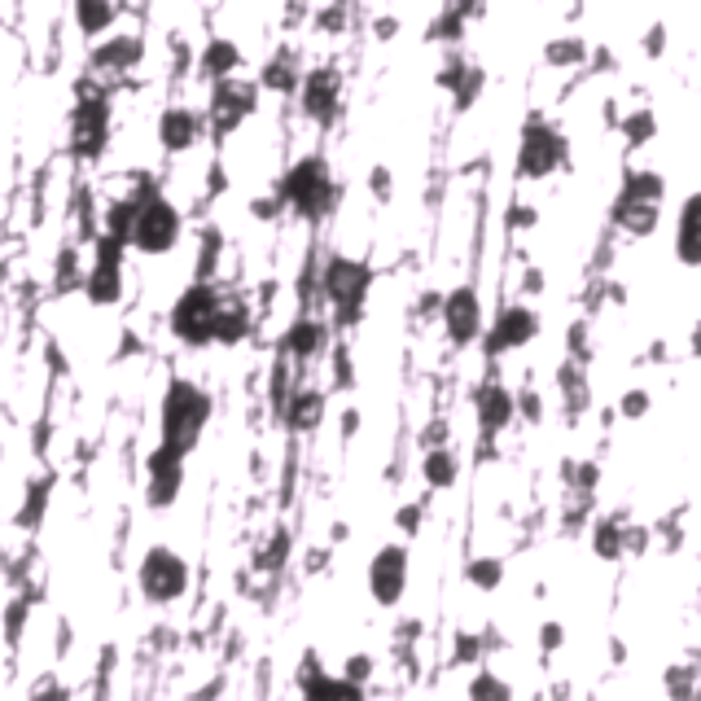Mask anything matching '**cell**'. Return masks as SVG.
Here are the masks:
<instances>
[{
  "label": "cell",
  "instance_id": "obj_14",
  "mask_svg": "<svg viewBox=\"0 0 701 701\" xmlns=\"http://www.w3.org/2000/svg\"><path fill=\"white\" fill-rule=\"evenodd\" d=\"M535 338H540V312L526 307V303H509L491 316L483 347H487V355H509V350L531 347Z\"/></svg>",
  "mask_w": 701,
  "mask_h": 701
},
{
  "label": "cell",
  "instance_id": "obj_15",
  "mask_svg": "<svg viewBox=\"0 0 701 701\" xmlns=\"http://www.w3.org/2000/svg\"><path fill=\"white\" fill-rule=\"evenodd\" d=\"M154 137L162 154H189L198 140L207 137V115H198L194 106H162L158 124H154Z\"/></svg>",
  "mask_w": 701,
  "mask_h": 701
},
{
  "label": "cell",
  "instance_id": "obj_61",
  "mask_svg": "<svg viewBox=\"0 0 701 701\" xmlns=\"http://www.w3.org/2000/svg\"><path fill=\"white\" fill-rule=\"evenodd\" d=\"M522 285H526L531 294H540V289H544V273H540V268H531V273H526V280H522Z\"/></svg>",
  "mask_w": 701,
  "mask_h": 701
},
{
  "label": "cell",
  "instance_id": "obj_52",
  "mask_svg": "<svg viewBox=\"0 0 701 701\" xmlns=\"http://www.w3.org/2000/svg\"><path fill=\"white\" fill-rule=\"evenodd\" d=\"M219 228H207L203 233V268H198V277H207L210 280V268H215V259H219Z\"/></svg>",
  "mask_w": 701,
  "mask_h": 701
},
{
  "label": "cell",
  "instance_id": "obj_17",
  "mask_svg": "<svg viewBox=\"0 0 701 701\" xmlns=\"http://www.w3.org/2000/svg\"><path fill=\"white\" fill-rule=\"evenodd\" d=\"M145 58V40L132 31H119V36H101L92 40V53H88V67L97 75H128L140 67Z\"/></svg>",
  "mask_w": 701,
  "mask_h": 701
},
{
  "label": "cell",
  "instance_id": "obj_7",
  "mask_svg": "<svg viewBox=\"0 0 701 701\" xmlns=\"http://www.w3.org/2000/svg\"><path fill=\"white\" fill-rule=\"evenodd\" d=\"M189 583H194V570L176 549H167V544L145 549L137 565V588L149 605H176L189 592Z\"/></svg>",
  "mask_w": 701,
  "mask_h": 701
},
{
  "label": "cell",
  "instance_id": "obj_25",
  "mask_svg": "<svg viewBox=\"0 0 701 701\" xmlns=\"http://www.w3.org/2000/svg\"><path fill=\"white\" fill-rule=\"evenodd\" d=\"M298 83H303V67L289 49H277L264 67H259V88L273 92V97H298Z\"/></svg>",
  "mask_w": 701,
  "mask_h": 701
},
{
  "label": "cell",
  "instance_id": "obj_10",
  "mask_svg": "<svg viewBox=\"0 0 701 701\" xmlns=\"http://www.w3.org/2000/svg\"><path fill=\"white\" fill-rule=\"evenodd\" d=\"M438 320H443V334H447V343L456 350L483 343V334H487V307H483L478 285L465 280V285L447 289L438 298Z\"/></svg>",
  "mask_w": 701,
  "mask_h": 701
},
{
  "label": "cell",
  "instance_id": "obj_32",
  "mask_svg": "<svg viewBox=\"0 0 701 701\" xmlns=\"http://www.w3.org/2000/svg\"><path fill=\"white\" fill-rule=\"evenodd\" d=\"M298 684H303V693H307V698H364V689H359V684H350L347 675H338V680H334V675H325V671H312V675H303V680H298Z\"/></svg>",
  "mask_w": 701,
  "mask_h": 701
},
{
  "label": "cell",
  "instance_id": "obj_46",
  "mask_svg": "<svg viewBox=\"0 0 701 701\" xmlns=\"http://www.w3.org/2000/svg\"><path fill=\"white\" fill-rule=\"evenodd\" d=\"M373 671H377V662H373L368 653H350L347 667H343V675H347L350 684H359V689H364V684L373 680Z\"/></svg>",
  "mask_w": 701,
  "mask_h": 701
},
{
  "label": "cell",
  "instance_id": "obj_29",
  "mask_svg": "<svg viewBox=\"0 0 701 701\" xmlns=\"http://www.w3.org/2000/svg\"><path fill=\"white\" fill-rule=\"evenodd\" d=\"M557 386H561V399H565V413H588L592 404V391H588V373H583V359H565L557 368Z\"/></svg>",
  "mask_w": 701,
  "mask_h": 701
},
{
  "label": "cell",
  "instance_id": "obj_28",
  "mask_svg": "<svg viewBox=\"0 0 701 701\" xmlns=\"http://www.w3.org/2000/svg\"><path fill=\"white\" fill-rule=\"evenodd\" d=\"M588 58H592V45L583 36H553L544 45V67L549 70H579L588 67Z\"/></svg>",
  "mask_w": 701,
  "mask_h": 701
},
{
  "label": "cell",
  "instance_id": "obj_44",
  "mask_svg": "<svg viewBox=\"0 0 701 701\" xmlns=\"http://www.w3.org/2000/svg\"><path fill=\"white\" fill-rule=\"evenodd\" d=\"M565 478L574 483V491H596V483H601V465H596V461H583V465H565Z\"/></svg>",
  "mask_w": 701,
  "mask_h": 701
},
{
  "label": "cell",
  "instance_id": "obj_23",
  "mask_svg": "<svg viewBox=\"0 0 701 701\" xmlns=\"http://www.w3.org/2000/svg\"><path fill=\"white\" fill-rule=\"evenodd\" d=\"M325 421V391L316 386H298L289 399H285V425L294 434H316Z\"/></svg>",
  "mask_w": 701,
  "mask_h": 701
},
{
  "label": "cell",
  "instance_id": "obj_12",
  "mask_svg": "<svg viewBox=\"0 0 701 701\" xmlns=\"http://www.w3.org/2000/svg\"><path fill=\"white\" fill-rule=\"evenodd\" d=\"M408 574H413L408 549H404V544H382V549L373 553V561H368V574H364L373 605L395 610V605L404 601V592H408Z\"/></svg>",
  "mask_w": 701,
  "mask_h": 701
},
{
  "label": "cell",
  "instance_id": "obj_38",
  "mask_svg": "<svg viewBox=\"0 0 701 701\" xmlns=\"http://www.w3.org/2000/svg\"><path fill=\"white\" fill-rule=\"evenodd\" d=\"M137 194L132 198H119V203H110L106 210V233H115V237H124V241H132V224H137Z\"/></svg>",
  "mask_w": 701,
  "mask_h": 701
},
{
  "label": "cell",
  "instance_id": "obj_35",
  "mask_svg": "<svg viewBox=\"0 0 701 701\" xmlns=\"http://www.w3.org/2000/svg\"><path fill=\"white\" fill-rule=\"evenodd\" d=\"M465 583L478 592H495L504 583V561L500 557H474L465 561Z\"/></svg>",
  "mask_w": 701,
  "mask_h": 701
},
{
  "label": "cell",
  "instance_id": "obj_45",
  "mask_svg": "<svg viewBox=\"0 0 701 701\" xmlns=\"http://www.w3.org/2000/svg\"><path fill=\"white\" fill-rule=\"evenodd\" d=\"M517 421H531V425H540V421H544V399H540V391H535V386L517 391Z\"/></svg>",
  "mask_w": 701,
  "mask_h": 701
},
{
  "label": "cell",
  "instance_id": "obj_43",
  "mask_svg": "<svg viewBox=\"0 0 701 701\" xmlns=\"http://www.w3.org/2000/svg\"><path fill=\"white\" fill-rule=\"evenodd\" d=\"M421 526H425V509H421V504H399V509H395V531H399V535L417 540Z\"/></svg>",
  "mask_w": 701,
  "mask_h": 701
},
{
  "label": "cell",
  "instance_id": "obj_16",
  "mask_svg": "<svg viewBox=\"0 0 701 701\" xmlns=\"http://www.w3.org/2000/svg\"><path fill=\"white\" fill-rule=\"evenodd\" d=\"M474 413H478V438H483V443H495V438L517 421V395H513L509 386H500V382H487V386H478V395H474Z\"/></svg>",
  "mask_w": 701,
  "mask_h": 701
},
{
  "label": "cell",
  "instance_id": "obj_51",
  "mask_svg": "<svg viewBox=\"0 0 701 701\" xmlns=\"http://www.w3.org/2000/svg\"><path fill=\"white\" fill-rule=\"evenodd\" d=\"M640 49H644V58H653V62H658V58L667 53V27H662V22H653V27L644 31V40H640Z\"/></svg>",
  "mask_w": 701,
  "mask_h": 701
},
{
  "label": "cell",
  "instance_id": "obj_60",
  "mask_svg": "<svg viewBox=\"0 0 701 701\" xmlns=\"http://www.w3.org/2000/svg\"><path fill=\"white\" fill-rule=\"evenodd\" d=\"M277 207H280V198L277 203H273V198H259V203H255V219H273V215H277Z\"/></svg>",
  "mask_w": 701,
  "mask_h": 701
},
{
  "label": "cell",
  "instance_id": "obj_5",
  "mask_svg": "<svg viewBox=\"0 0 701 701\" xmlns=\"http://www.w3.org/2000/svg\"><path fill=\"white\" fill-rule=\"evenodd\" d=\"M320 294L329 298V307L338 312L343 325H355L364 316L368 294H373V268L364 259H350V255H329L320 268Z\"/></svg>",
  "mask_w": 701,
  "mask_h": 701
},
{
  "label": "cell",
  "instance_id": "obj_9",
  "mask_svg": "<svg viewBox=\"0 0 701 701\" xmlns=\"http://www.w3.org/2000/svg\"><path fill=\"white\" fill-rule=\"evenodd\" d=\"M110 97L106 92H88L70 106V158L79 162H101L106 149H110Z\"/></svg>",
  "mask_w": 701,
  "mask_h": 701
},
{
  "label": "cell",
  "instance_id": "obj_54",
  "mask_svg": "<svg viewBox=\"0 0 701 701\" xmlns=\"http://www.w3.org/2000/svg\"><path fill=\"white\" fill-rule=\"evenodd\" d=\"M395 36H399V18H395V13H382V18H373V40L391 45Z\"/></svg>",
  "mask_w": 701,
  "mask_h": 701
},
{
  "label": "cell",
  "instance_id": "obj_22",
  "mask_svg": "<svg viewBox=\"0 0 701 701\" xmlns=\"http://www.w3.org/2000/svg\"><path fill=\"white\" fill-rule=\"evenodd\" d=\"M70 18L83 40H101L119 22V0H70Z\"/></svg>",
  "mask_w": 701,
  "mask_h": 701
},
{
  "label": "cell",
  "instance_id": "obj_63",
  "mask_svg": "<svg viewBox=\"0 0 701 701\" xmlns=\"http://www.w3.org/2000/svg\"><path fill=\"white\" fill-rule=\"evenodd\" d=\"M0 289H4V264H0Z\"/></svg>",
  "mask_w": 701,
  "mask_h": 701
},
{
  "label": "cell",
  "instance_id": "obj_20",
  "mask_svg": "<svg viewBox=\"0 0 701 701\" xmlns=\"http://www.w3.org/2000/svg\"><path fill=\"white\" fill-rule=\"evenodd\" d=\"M675 259L684 268H701V194H689L675 215Z\"/></svg>",
  "mask_w": 701,
  "mask_h": 701
},
{
  "label": "cell",
  "instance_id": "obj_56",
  "mask_svg": "<svg viewBox=\"0 0 701 701\" xmlns=\"http://www.w3.org/2000/svg\"><path fill=\"white\" fill-rule=\"evenodd\" d=\"M667 693H675V698H689V693H693V680L684 675V667H671V671H667Z\"/></svg>",
  "mask_w": 701,
  "mask_h": 701
},
{
  "label": "cell",
  "instance_id": "obj_57",
  "mask_svg": "<svg viewBox=\"0 0 701 701\" xmlns=\"http://www.w3.org/2000/svg\"><path fill=\"white\" fill-rule=\"evenodd\" d=\"M565 343H570V359H588V325H574Z\"/></svg>",
  "mask_w": 701,
  "mask_h": 701
},
{
  "label": "cell",
  "instance_id": "obj_6",
  "mask_svg": "<svg viewBox=\"0 0 701 701\" xmlns=\"http://www.w3.org/2000/svg\"><path fill=\"white\" fill-rule=\"evenodd\" d=\"M565 158H570V140L557 124H549L540 115L526 119V128L517 137V158H513L517 180H549L565 167Z\"/></svg>",
  "mask_w": 701,
  "mask_h": 701
},
{
  "label": "cell",
  "instance_id": "obj_39",
  "mask_svg": "<svg viewBox=\"0 0 701 701\" xmlns=\"http://www.w3.org/2000/svg\"><path fill=\"white\" fill-rule=\"evenodd\" d=\"M649 408H653V395L644 386H631V391H623V399H619V417L623 421H644Z\"/></svg>",
  "mask_w": 701,
  "mask_h": 701
},
{
  "label": "cell",
  "instance_id": "obj_19",
  "mask_svg": "<svg viewBox=\"0 0 701 701\" xmlns=\"http://www.w3.org/2000/svg\"><path fill=\"white\" fill-rule=\"evenodd\" d=\"M83 298L92 307H119L124 303V264H106V259H92V268L83 273Z\"/></svg>",
  "mask_w": 701,
  "mask_h": 701
},
{
  "label": "cell",
  "instance_id": "obj_55",
  "mask_svg": "<svg viewBox=\"0 0 701 701\" xmlns=\"http://www.w3.org/2000/svg\"><path fill=\"white\" fill-rule=\"evenodd\" d=\"M561 644H565V628H561V623H544V628H540V649H544V653H557Z\"/></svg>",
  "mask_w": 701,
  "mask_h": 701
},
{
  "label": "cell",
  "instance_id": "obj_24",
  "mask_svg": "<svg viewBox=\"0 0 701 701\" xmlns=\"http://www.w3.org/2000/svg\"><path fill=\"white\" fill-rule=\"evenodd\" d=\"M325 347H329V329H325L316 316H298V320L285 329V338H280V350H285L289 359H316Z\"/></svg>",
  "mask_w": 701,
  "mask_h": 701
},
{
  "label": "cell",
  "instance_id": "obj_18",
  "mask_svg": "<svg viewBox=\"0 0 701 701\" xmlns=\"http://www.w3.org/2000/svg\"><path fill=\"white\" fill-rule=\"evenodd\" d=\"M241 67H246V53H241V45L233 36H210L207 45L198 49V75L207 83L233 79V75H241Z\"/></svg>",
  "mask_w": 701,
  "mask_h": 701
},
{
  "label": "cell",
  "instance_id": "obj_13",
  "mask_svg": "<svg viewBox=\"0 0 701 701\" xmlns=\"http://www.w3.org/2000/svg\"><path fill=\"white\" fill-rule=\"evenodd\" d=\"M180 491H185V452L158 443L145 456V504L154 513H162V509H171L180 500Z\"/></svg>",
  "mask_w": 701,
  "mask_h": 701
},
{
  "label": "cell",
  "instance_id": "obj_11",
  "mask_svg": "<svg viewBox=\"0 0 701 701\" xmlns=\"http://www.w3.org/2000/svg\"><path fill=\"white\" fill-rule=\"evenodd\" d=\"M298 110L307 124L316 128H334L338 115H343V70L338 67H316L303 70V83H298Z\"/></svg>",
  "mask_w": 701,
  "mask_h": 701
},
{
  "label": "cell",
  "instance_id": "obj_59",
  "mask_svg": "<svg viewBox=\"0 0 701 701\" xmlns=\"http://www.w3.org/2000/svg\"><path fill=\"white\" fill-rule=\"evenodd\" d=\"M452 4H456V9H461V13H465V18H470V22H474V18H483V13H487V0H452Z\"/></svg>",
  "mask_w": 701,
  "mask_h": 701
},
{
  "label": "cell",
  "instance_id": "obj_62",
  "mask_svg": "<svg viewBox=\"0 0 701 701\" xmlns=\"http://www.w3.org/2000/svg\"><path fill=\"white\" fill-rule=\"evenodd\" d=\"M355 430H359V413H355V408H347V413H343V434H355Z\"/></svg>",
  "mask_w": 701,
  "mask_h": 701
},
{
  "label": "cell",
  "instance_id": "obj_4",
  "mask_svg": "<svg viewBox=\"0 0 701 701\" xmlns=\"http://www.w3.org/2000/svg\"><path fill=\"white\" fill-rule=\"evenodd\" d=\"M137 224H132V250L145 259H158V255H171L185 237V215L171 198H162L158 189H145L137 194Z\"/></svg>",
  "mask_w": 701,
  "mask_h": 701
},
{
  "label": "cell",
  "instance_id": "obj_41",
  "mask_svg": "<svg viewBox=\"0 0 701 701\" xmlns=\"http://www.w3.org/2000/svg\"><path fill=\"white\" fill-rule=\"evenodd\" d=\"M285 557H289V531H277V535H273V544H268V549H259L255 565H259V570H280Z\"/></svg>",
  "mask_w": 701,
  "mask_h": 701
},
{
  "label": "cell",
  "instance_id": "obj_58",
  "mask_svg": "<svg viewBox=\"0 0 701 701\" xmlns=\"http://www.w3.org/2000/svg\"><path fill=\"white\" fill-rule=\"evenodd\" d=\"M540 215H535V207H526V203H517V207L509 210V228H531Z\"/></svg>",
  "mask_w": 701,
  "mask_h": 701
},
{
  "label": "cell",
  "instance_id": "obj_1",
  "mask_svg": "<svg viewBox=\"0 0 701 701\" xmlns=\"http://www.w3.org/2000/svg\"><path fill=\"white\" fill-rule=\"evenodd\" d=\"M338 198H343V185L334 180V167H329L325 154H303L280 176V203L294 210L298 219H307V224L329 219V210L338 207Z\"/></svg>",
  "mask_w": 701,
  "mask_h": 701
},
{
  "label": "cell",
  "instance_id": "obj_36",
  "mask_svg": "<svg viewBox=\"0 0 701 701\" xmlns=\"http://www.w3.org/2000/svg\"><path fill=\"white\" fill-rule=\"evenodd\" d=\"M45 504H49V478H40V483L27 487V500H22V509H18V526H22V531H36L40 517H45Z\"/></svg>",
  "mask_w": 701,
  "mask_h": 701
},
{
  "label": "cell",
  "instance_id": "obj_30",
  "mask_svg": "<svg viewBox=\"0 0 701 701\" xmlns=\"http://www.w3.org/2000/svg\"><path fill=\"white\" fill-rule=\"evenodd\" d=\"M588 544H592V553L601 561H623L628 557V526L619 517H596Z\"/></svg>",
  "mask_w": 701,
  "mask_h": 701
},
{
  "label": "cell",
  "instance_id": "obj_3",
  "mask_svg": "<svg viewBox=\"0 0 701 701\" xmlns=\"http://www.w3.org/2000/svg\"><path fill=\"white\" fill-rule=\"evenodd\" d=\"M219 307H224V298H219L215 280H207V277L189 280V285L180 289V298L171 303V312H167V329H171V338L185 343V347H194V350L210 347V343H215Z\"/></svg>",
  "mask_w": 701,
  "mask_h": 701
},
{
  "label": "cell",
  "instance_id": "obj_40",
  "mask_svg": "<svg viewBox=\"0 0 701 701\" xmlns=\"http://www.w3.org/2000/svg\"><path fill=\"white\" fill-rule=\"evenodd\" d=\"M509 693H513V689H509L500 675H491V671H478V675L470 680V698H478V701H504Z\"/></svg>",
  "mask_w": 701,
  "mask_h": 701
},
{
  "label": "cell",
  "instance_id": "obj_27",
  "mask_svg": "<svg viewBox=\"0 0 701 701\" xmlns=\"http://www.w3.org/2000/svg\"><path fill=\"white\" fill-rule=\"evenodd\" d=\"M250 325H255L250 307H246L241 298H224L219 320H215V343H219V347H237V343L250 338Z\"/></svg>",
  "mask_w": 701,
  "mask_h": 701
},
{
  "label": "cell",
  "instance_id": "obj_53",
  "mask_svg": "<svg viewBox=\"0 0 701 701\" xmlns=\"http://www.w3.org/2000/svg\"><path fill=\"white\" fill-rule=\"evenodd\" d=\"M334 382H338V391H350V386H355V368H350L347 347L334 350Z\"/></svg>",
  "mask_w": 701,
  "mask_h": 701
},
{
  "label": "cell",
  "instance_id": "obj_8",
  "mask_svg": "<svg viewBox=\"0 0 701 701\" xmlns=\"http://www.w3.org/2000/svg\"><path fill=\"white\" fill-rule=\"evenodd\" d=\"M259 79H246V75H233V79H219L210 83V101H207V128L215 140H228L246 119H255L259 110Z\"/></svg>",
  "mask_w": 701,
  "mask_h": 701
},
{
  "label": "cell",
  "instance_id": "obj_2",
  "mask_svg": "<svg viewBox=\"0 0 701 701\" xmlns=\"http://www.w3.org/2000/svg\"><path fill=\"white\" fill-rule=\"evenodd\" d=\"M210 413H215L210 391H203L189 377H171L167 391H162V404H158V434H162V443L189 456L203 443V434H207Z\"/></svg>",
  "mask_w": 701,
  "mask_h": 701
},
{
  "label": "cell",
  "instance_id": "obj_50",
  "mask_svg": "<svg viewBox=\"0 0 701 701\" xmlns=\"http://www.w3.org/2000/svg\"><path fill=\"white\" fill-rule=\"evenodd\" d=\"M316 27H320L325 36H338V31H347V9H343V4H329V9H320Z\"/></svg>",
  "mask_w": 701,
  "mask_h": 701
},
{
  "label": "cell",
  "instance_id": "obj_21",
  "mask_svg": "<svg viewBox=\"0 0 701 701\" xmlns=\"http://www.w3.org/2000/svg\"><path fill=\"white\" fill-rule=\"evenodd\" d=\"M610 219H614L628 237H653L658 224H662V203H644V198L619 194V198H614V210H610Z\"/></svg>",
  "mask_w": 701,
  "mask_h": 701
},
{
  "label": "cell",
  "instance_id": "obj_31",
  "mask_svg": "<svg viewBox=\"0 0 701 701\" xmlns=\"http://www.w3.org/2000/svg\"><path fill=\"white\" fill-rule=\"evenodd\" d=\"M465 31H470V18L456 4H443V13H434V22L425 27V40L430 45H461Z\"/></svg>",
  "mask_w": 701,
  "mask_h": 701
},
{
  "label": "cell",
  "instance_id": "obj_26",
  "mask_svg": "<svg viewBox=\"0 0 701 701\" xmlns=\"http://www.w3.org/2000/svg\"><path fill=\"white\" fill-rule=\"evenodd\" d=\"M421 478H425V487L430 491H452L461 483V456L443 443H430L425 447V456H421Z\"/></svg>",
  "mask_w": 701,
  "mask_h": 701
},
{
  "label": "cell",
  "instance_id": "obj_33",
  "mask_svg": "<svg viewBox=\"0 0 701 701\" xmlns=\"http://www.w3.org/2000/svg\"><path fill=\"white\" fill-rule=\"evenodd\" d=\"M619 194L644 198V203H662L667 198V180L658 171H649V167H631V171H623V189Z\"/></svg>",
  "mask_w": 701,
  "mask_h": 701
},
{
  "label": "cell",
  "instance_id": "obj_34",
  "mask_svg": "<svg viewBox=\"0 0 701 701\" xmlns=\"http://www.w3.org/2000/svg\"><path fill=\"white\" fill-rule=\"evenodd\" d=\"M619 132H623L628 145H649V140L658 137V115H653L649 106H635L631 115L619 119Z\"/></svg>",
  "mask_w": 701,
  "mask_h": 701
},
{
  "label": "cell",
  "instance_id": "obj_42",
  "mask_svg": "<svg viewBox=\"0 0 701 701\" xmlns=\"http://www.w3.org/2000/svg\"><path fill=\"white\" fill-rule=\"evenodd\" d=\"M470 67H474V62H465L461 53H452V58H447V62L438 67V75H434V83H438L443 92H456V83L465 79V70H470Z\"/></svg>",
  "mask_w": 701,
  "mask_h": 701
},
{
  "label": "cell",
  "instance_id": "obj_37",
  "mask_svg": "<svg viewBox=\"0 0 701 701\" xmlns=\"http://www.w3.org/2000/svg\"><path fill=\"white\" fill-rule=\"evenodd\" d=\"M483 88H487V70L474 62V67L465 70V79L456 83V92H452V106H456L461 115H465V110H474V101L483 97Z\"/></svg>",
  "mask_w": 701,
  "mask_h": 701
},
{
  "label": "cell",
  "instance_id": "obj_48",
  "mask_svg": "<svg viewBox=\"0 0 701 701\" xmlns=\"http://www.w3.org/2000/svg\"><path fill=\"white\" fill-rule=\"evenodd\" d=\"M22 628H27V601H9V610H4V640L18 644Z\"/></svg>",
  "mask_w": 701,
  "mask_h": 701
},
{
  "label": "cell",
  "instance_id": "obj_47",
  "mask_svg": "<svg viewBox=\"0 0 701 701\" xmlns=\"http://www.w3.org/2000/svg\"><path fill=\"white\" fill-rule=\"evenodd\" d=\"M368 194H373L377 203H391V198H395V176H391V167H373V171H368Z\"/></svg>",
  "mask_w": 701,
  "mask_h": 701
},
{
  "label": "cell",
  "instance_id": "obj_49",
  "mask_svg": "<svg viewBox=\"0 0 701 701\" xmlns=\"http://www.w3.org/2000/svg\"><path fill=\"white\" fill-rule=\"evenodd\" d=\"M483 658V640L474 635V631H461L456 635V667H470V662H478Z\"/></svg>",
  "mask_w": 701,
  "mask_h": 701
}]
</instances>
